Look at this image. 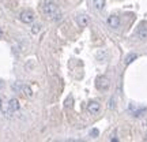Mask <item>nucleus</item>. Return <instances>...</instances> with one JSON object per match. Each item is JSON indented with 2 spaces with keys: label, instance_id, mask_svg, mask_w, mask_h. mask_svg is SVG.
Instances as JSON below:
<instances>
[{
  "label": "nucleus",
  "instance_id": "obj_7",
  "mask_svg": "<svg viewBox=\"0 0 147 142\" xmlns=\"http://www.w3.org/2000/svg\"><path fill=\"white\" fill-rule=\"evenodd\" d=\"M76 21H78V25L80 27H86L87 25H89V16L86 15V14H80V15H78V18H76Z\"/></svg>",
  "mask_w": 147,
  "mask_h": 142
},
{
  "label": "nucleus",
  "instance_id": "obj_15",
  "mask_svg": "<svg viewBox=\"0 0 147 142\" xmlns=\"http://www.w3.org/2000/svg\"><path fill=\"white\" fill-rule=\"evenodd\" d=\"M3 37V30H1V27H0V38Z\"/></svg>",
  "mask_w": 147,
  "mask_h": 142
},
{
  "label": "nucleus",
  "instance_id": "obj_9",
  "mask_svg": "<svg viewBox=\"0 0 147 142\" xmlns=\"http://www.w3.org/2000/svg\"><path fill=\"white\" fill-rule=\"evenodd\" d=\"M19 93H22V94L25 96V97H32L33 96V92H32V89H30V86H27V85H22V89H21V92Z\"/></svg>",
  "mask_w": 147,
  "mask_h": 142
},
{
  "label": "nucleus",
  "instance_id": "obj_11",
  "mask_svg": "<svg viewBox=\"0 0 147 142\" xmlns=\"http://www.w3.org/2000/svg\"><path fill=\"white\" fill-rule=\"evenodd\" d=\"M136 58H138L136 53H129V55H128V56L125 58V64H131Z\"/></svg>",
  "mask_w": 147,
  "mask_h": 142
},
{
  "label": "nucleus",
  "instance_id": "obj_17",
  "mask_svg": "<svg viewBox=\"0 0 147 142\" xmlns=\"http://www.w3.org/2000/svg\"><path fill=\"white\" fill-rule=\"evenodd\" d=\"M146 126H147V120H146Z\"/></svg>",
  "mask_w": 147,
  "mask_h": 142
},
{
  "label": "nucleus",
  "instance_id": "obj_14",
  "mask_svg": "<svg viewBox=\"0 0 147 142\" xmlns=\"http://www.w3.org/2000/svg\"><path fill=\"white\" fill-rule=\"evenodd\" d=\"M90 135H93V137H97V135H98V130H97V128H93V130L90 131Z\"/></svg>",
  "mask_w": 147,
  "mask_h": 142
},
{
  "label": "nucleus",
  "instance_id": "obj_2",
  "mask_svg": "<svg viewBox=\"0 0 147 142\" xmlns=\"http://www.w3.org/2000/svg\"><path fill=\"white\" fill-rule=\"evenodd\" d=\"M110 86V81L108 77L105 75H100V77H97L95 79V88L98 90H102V92H105V90L109 89Z\"/></svg>",
  "mask_w": 147,
  "mask_h": 142
},
{
  "label": "nucleus",
  "instance_id": "obj_8",
  "mask_svg": "<svg viewBox=\"0 0 147 142\" xmlns=\"http://www.w3.org/2000/svg\"><path fill=\"white\" fill-rule=\"evenodd\" d=\"M19 101L16 100V99H11L8 101V112H16V111H19Z\"/></svg>",
  "mask_w": 147,
  "mask_h": 142
},
{
  "label": "nucleus",
  "instance_id": "obj_3",
  "mask_svg": "<svg viewBox=\"0 0 147 142\" xmlns=\"http://www.w3.org/2000/svg\"><path fill=\"white\" fill-rule=\"evenodd\" d=\"M19 19H21V22H23V23L30 25V23H33V22H34L36 15H34V12H33V11L25 10V11H22L21 14H19Z\"/></svg>",
  "mask_w": 147,
  "mask_h": 142
},
{
  "label": "nucleus",
  "instance_id": "obj_1",
  "mask_svg": "<svg viewBox=\"0 0 147 142\" xmlns=\"http://www.w3.org/2000/svg\"><path fill=\"white\" fill-rule=\"evenodd\" d=\"M42 10H44V14L51 16L53 21H60L61 19V11L59 10L56 0H47L44 7H42Z\"/></svg>",
  "mask_w": 147,
  "mask_h": 142
},
{
  "label": "nucleus",
  "instance_id": "obj_4",
  "mask_svg": "<svg viewBox=\"0 0 147 142\" xmlns=\"http://www.w3.org/2000/svg\"><path fill=\"white\" fill-rule=\"evenodd\" d=\"M101 109V105L98 101H90L87 104V111H89L90 115H97Z\"/></svg>",
  "mask_w": 147,
  "mask_h": 142
},
{
  "label": "nucleus",
  "instance_id": "obj_5",
  "mask_svg": "<svg viewBox=\"0 0 147 142\" xmlns=\"http://www.w3.org/2000/svg\"><path fill=\"white\" fill-rule=\"evenodd\" d=\"M136 36L139 37V40L142 41H147V23H142L140 27L138 29Z\"/></svg>",
  "mask_w": 147,
  "mask_h": 142
},
{
  "label": "nucleus",
  "instance_id": "obj_13",
  "mask_svg": "<svg viewBox=\"0 0 147 142\" xmlns=\"http://www.w3.org/2000/svg\"><path fill=\"white\" fill-rule=\"evenodd\" d=\"M115 97H112V99H110V101H109V108L110 109H115Z\"/></svg>",
  "mask_w": 147,
  "mask_h": 142
},
{
  "label": "nucleus",
  "instance_id": "obj_10",
  "mask_svg": "<svg viewBox=\"0 0 147 142\" xmlns=\"http://www.w3.org/2000/svg\"><path fill=\"white\" fill-rule=\"evenodd\" d=\"M93 4H94V8L95 10H104V7H105V0H93Z\"/></svg>",
  "mask_w": 147,
  "mask_h": 142
},
{
  "label": "nucleus",
  "instance_id": "obj_12",
  "mask_svg": "<svg viewBox=\"0 0 147 142\" xmlns=\"http://www.w3.org/2000/svg\"><path fill=\"white\" fill-rule=\"evenodd\" d=\"M40 25H38V23H34V25H33V27H32V32L34 33V34H37V33L40 32Z\"/></svg>",
  "mask_w": 147,
  "mask_h": 142
},
{
  "label": "nucleus",
  "instance_id": "obj_6",
  "mask_svg": "<svg viewBox=\"0 0 147 142\" xmlns=\"http://www.w3.org/2000/svg\"><path fill=\"white\" fill-rule=\"evenodd\" d=\"M108 25H109L112 29H117L120 26V16L117 15H110L108 18Z\"/></svg>",
  "mask_w": 147,
  "mask_h": 142
},
{
  "label": "nucleus",
  "instance_id": "obj_16",
  "mask_svg": "<svg viewBox=\"0 0 147 142\" xmlns=\"http://www.w3.org/2000/svg\"><path fill=\"white\" fill-rule=\"evenodd\" d=\"M0 108H1V100H0Z\"/></svg>",
  "mask_w": 147,
  "mask_h": 142
}]
</instances>
